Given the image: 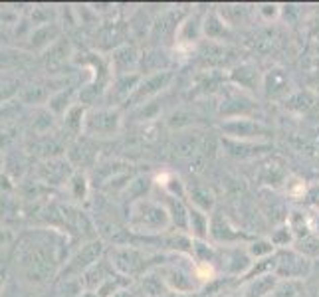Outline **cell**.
Returning a JSON list of instances; mask_svg holds the SVG:
<instances>
[]
</instances>
